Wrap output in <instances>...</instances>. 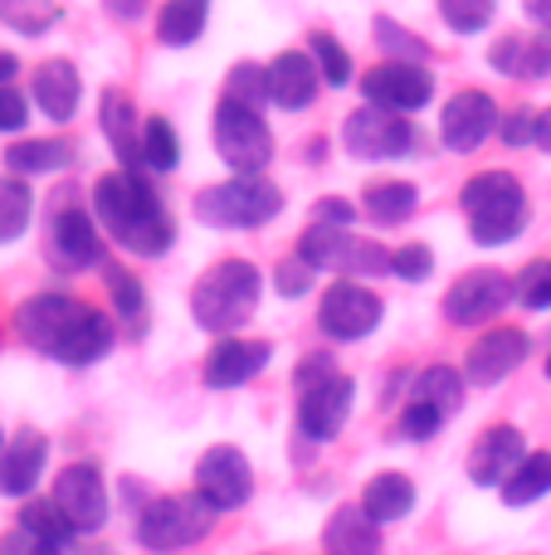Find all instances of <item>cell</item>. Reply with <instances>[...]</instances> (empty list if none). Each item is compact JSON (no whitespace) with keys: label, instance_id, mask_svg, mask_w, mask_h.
I'll use <instances>...</instances> for the list:
<instances>
[{"label":"cell","instance_id":"6da1fadb","mask_svg":"<svg viewBox=\"0 0 551 555\" xmlns=\"http://www.w3.org/2000/svg\"><path fill=\"white\" fill-rule=\"evenodd\" d=\"M15 332L25 346L54 356L59 365H93V361H103L117 341L113 317H103L98 307L78 302V297H64V293H39V297H29V302H20Z\"/></svg>","mask_w":551,"mask_h":555},{"label":"cell","instance_id":"7a4b0ae2","mask_svg":"<svg viewBox=\"0 0 551 555\" xmlns=\"http://www.w3.org/2000/svg\"><path fill=\"white\" fill-rule=\"evenodd\" d=\"M93 210L103 220V230L127 254H137V259H156L176 240V224L166 215V205L156 201V191L137 171H107L93 191Z\"/></svg>","mask_w":551,"mask_h":555},{"label":"cell","instance_id":"3957f363","mask_svg":"<svg viewBox=\"0 0 551 555\" xmlns=\"http://www.w3.org/2000/svg\"><path fill=\"white\" fill-rule=\"evenodd\" d=\"M259 287L264 283H259V269H254V263L225 259V263H215L201 283H195L191 317L205 326V332L230 336L254 317V307H259Z\"/></svg>","mask_w":551,"mask_h":555},{"label":"cell","instance_id":"277c9868","mask_svg":"<svg viewBox=\"0 0 551 555\" xmlns=\"http://www.w3.org/2000/svg\"><path fill=\"white\" fill-rule=\"evenodd\" d=\"M464 215H469V234H474L484 249L517 240L527 224V195L517 185V176L508 171H478L464 185Z\"/></svg>","mask_w":551,"mask_h":555},{"label":"cell","instance_id":"5b68a950","mask_svg":"<svg viewBox=\"0 0 551 555\" xmlns=\"http://www.w3.org/2000/svg\"><path fill=\"white\" fill-rule=\"evenodd\" d=\"M215 517L220 512L201 498V492H171V498H152L142 512H137V541L156 555L185 551L195 541L210 537Z\"/></svg>","mask_w":551,"mask_h":555},{"label":"cell","instance_id":"8992f818","mask_svg":"<svg viewBox=\"0 0 551 555\" xmlns=\"http://www.w3.org/2000/svg\"><path fill=\"white\" fill-rule=\"evenodd\" d=\"M279 210H283L279 185L259 181V176H234V181L195 195V215L205 224H215V230H259Z\"/></svg>","mask_w":551,"mask_h":555},{"label":"cell","instance_id":"52a82bcc","mask_svg":"<svg viewBox=\"0 0 551 555\" xmlns=\"http://www.w3.org/2000/svg\"><path fill=\"white\" fill-rule=\"evenodd\" d=\"M215 152H220L240 176H259L264 166L273 162V137L249 103L225 98V103L215 107Z\"/></svg>","mask_w":551,"mask_h":555},{"label":"cell","instance_id":"ba28073f","mask_svg":"<svg viewBox=\"0 0 551 555\" xmlns=\"http://www.w3.org/2000/svg\"><path fill=\"white\" fill-rule=\"evenodd\" d=\"M298 259L308 263V269L390 273V259H396V254L371 244V240H357V234H347V230H332V224L312 220V230H303V240H298Z\"/></svg>","mask_w":551,"mask_h":555},{"label":"cell","instance_id":"9c48e42d","mask_svg":"<svg viewBox=\"0 0 551 555\" xmlns=\"http://www.w3.org/2000/svg\"><path fill=\"white\" fill-rule=\"evenodd\" d=\"M195 492L210 502L215 512H240L254 498V468L234 443H215L195 463Z\"/></svg>","mask_w":551,"mask_h":555},{"label":"cell","instance_id":"30bf717a","mask_svg":"<svg viewBox=\"0 0 551 555\" xmlns=\"http://www.w3.org/2000/svg\"><path fill=\"white\" fill-rule=\"evenodd\" d=\"M318 326L332 336V341H361L381 326V297L371 287H361L357 278H342L322 293L318 307Z\"/></svg>","mask_w":551,"mask_h":555},{"label":"cell","instance_id":"8fae6325","mask_svg":"<svg viewBox=\"0 0 551 555\" xmlns=\"http://www.w3.org/2000/svg\"><path fill=\"white\" fill-rule=\"evenodd\" d=\"M54 502L78 537H98L107 527V482L98 463H68L54 478Z\"/></svg>","mask_w":551,"mask_h":555},{"label":"cell","instance_id":"7c38bea8","mask_svg":"<svg viewBox=\"0 0 551 555\" xmlns=\"http://www.w3.org/2000/svg\"><path fill=\"white\" fill-rule=\"evenodd\" d=\"M49 259L68 273L93 269V263L103 259V244H98L93 220H88V210L74 201V195H59V201L49 205Z\"/></svg>","mask_w":551,"mask_h":555},{"label":"cell","instance_id":"4fadbf2b","mask_svg":"<svg viewBox=\"0 0 551 555\" xmlns=\"http://www.w3.org/2000/svg\"><path fill=\"white\" fill-rule=\"evenodd\" d=\"M342 142H347L351 156L361 162H386V156H406L415 146V132L400 113H386V107H361L342 122Z\"/></svg>","mask_w":551,"mask_h":555},{"label":"cell","instance_id":"5bb4252c","mask_svg":"<svg viewBox=\"0 0 551 555\" xmlns=\"http://www.w3.org/2000/svg\"><path fill=\"white\" fill-rule=\"evenodd\" d=\"M517 297V287L508 283V273L498 269H474L464 273L454 287L445 293V322L454 326H478V322H494L508 302Z\"/></svg>","mask_w":551,"mask_h":555},{"label":"cell","instance_id":"9a60e30c","mask_svg":"<svg viewBox=\"0 0 551 555\" xmlns=\"http://www.w3.org/2000/svg\"><path fill=\"white\" fill-rule=\"evenodd\" d=\"M351 400H357V385H351L347 375H328V380L298 390V429H303V439L332 443L342 434V424H347Z\"/></svg>","mask_w":551,"mask_h":555},{"label":"cell","instance_id":"2e32d148","mask_svg":"<svg viewBox=\"0 0 551 555\" xmlns=\"http://www.w3.org/2000/svg\"><path fill=\"white\" fill-rule=\"evenodd\" d=\"M361 93L371 98V107H386V113H415V107L430 103L435 78H430L425 64L390 59V64H376L367 78H361Z\"/></svg>","mask_w":551,"mask_h":555},{"label":"cell","instance_id":"e0dca14e","mask_svg":"<svg viewBox=\"0 0 551 555\" xmlns=\"http://www.w3.org/2000/svg\"><path fill=\"white\" fill-rule=\"evenodd\" d=\"M523 459H527L523 429H513V424H494V429H484L474 439V449H469V478H474L478 488H503Z\"/></svg>","mask_w":551,"mask_h":555},{"label":"cell","instance_id":"ac0fdd59","mask_svg":"<svg viewBox=\"0 0 551 555\" xmlns=\"http://www.w3.org/2000/svg\"><path fill=\"white\" fill-rule=\"evenodd\" d=\"M527 361V332L517 326H498V332H484L474 346H469L464 361V380L469 385H498Z\"/></svg>","mask_w":551,"mask_h":555},{"label":"cell","instance_id":"d6986e66","mask_svg":"<svg viewBox=\"0 0 551 555\" xmlns=\"http://www.w3.org/2000/svg\"><path fill=\"white\" fill-rule=\"evenodd\" d=\"M494 122H498V103L488 93H478V88H469V93L449 98L439 132H445L449 152H474V146H484V137L494 132Z\"/></svg>","mask_w":551,"mask_h":555},{"label":"cell","instance_id":"ffe728a7","mask_svg":"<svg viewBox=\"0 0 551 555\" xmlns=\"http://www.w3.org/2000/svg\"><path fill=\"white\" fill-rule=\"evenodd\" d=\"M269 341H244V336H225L215 341V351L205 356V385L210 390H234V385H249L254 375L269 365Z\"/></svg>","mask_w":551,"mask_h":555},{"label":"cell","instance_id":"44dd1931","mask_svg":"<svg viewBox=\"0 0 551 555\" xmlns=\"http://www.w3.org/2000/svg\"><path fill=\"white\" fill-rule=\"evenodd\" d=\"M44 463H49V439L39 429H20L0 453V492L5 498H29L39 488V478H44Z\"/></svg>","mask_w":551,"mask_h":555},{"label":"cell","instance_id":"7402d4cb","mask_svg":"<svg viewBox=\"0 0 551 555\" xmlns=\"http://www.w3.org/2000/svg\"><path fill=\"white\" fill-rule=\"evenodd\" d=\"M312 93H318V64H312V54L283 49V54L269 64V103L298 113V107L312 103Z\"/></svg>","mask_w":551,"mask_h":555},{"label":"cell","instance_id":"603a6c76","mask_svg":"<svg viewBox=\"0 0 551 555\" xmlns=\"http://www.w3.org/2000/svg\"><path fill=\"white\" fill-rule=\"evenodd\" d=\"M35 103L44 117H54V122H68V117L78 113V93H84V83H78V68L68 64V59H49V64L35 68Z\"/></svg>","mask_w":551,"mask_h":555},{"label":"cell","instance_id":"cb8c5ba5","mask_svg":"<svg viewBox=\"0 0 551 555\" xmlns=\"http://www.w3.org/2000/svg\"><path fill=\"white\" fill-rule=\"evenodd\" d=\"M322 546H328V555H376L381 551V521H371L361 502L357 507H337L328 517Z\"/></svg>","mask_w":551,"mask_h":555},{"label":"cell","instance_id":"d4e9b609","mask_svg":"<svg viewBox=\"0 0 551 555\" xmlns=\"http://www.w3.org/2000/svg\"><path fill=\"white\" fill-rule=\"evenodd\" d=\"M361 507L371 521L390 527V521H406L415 512V482L406 473H376V478L361 488Z\"/></svg>","mask_w":551,"mask_h":555},{"label":"cell","instance_id":"484cf974","mask_svg":"<svg viewBox=\"0 0 551 555\" xmlns=\"http://www.w3.org/2000/svg\"><path fill=\"white\" fill-rule=\"evenodd\" d=\"M494 68L498 74H513V78H551V35H508L494 44Z\"/></svg>","mask_w":551,"mask_h":555},{"label":"cell","instance_id":"4316f807","mask_svg":"<svg viewBox=\"0 0 551 555\" xmlns=\"http://www.w3.org/2000/svg\"><path fill=\"white\" fill-rule=\"evenodd\" d=\"M103 132L113 142V152L123 156L127 166H142V137H137V113H132V98L107 88L103 93Z\"/></svg>","mask_w":551,"mask_h":555},{"label":"cell","instance_id":"83f0119b","mask_svg":"<svg viewBox=\"0 0 551 555\" xmlns=\"http://www.w3.org/2000/svg\"><path fill=\"white\" fill-rule=\"evenodd\" d=\"M15 527H25L29 537H39L44 546H59V551H74V541H78V531L68 527V517L59 512L54 498H29L25 507H20Z\"/></svg>","mask_w":551,"mask_h":555},{"label":"cell","instance_id":"f1b7e54d","mask_svg":"<svg viewBox=\"0 0 551 555\" xmlns=\"http://www.w3.org/2000/svg\"><path fill=\"white\" fill-rule=\"evenodd\" d=\"M205 15H210V0H166L162 15H156V39L171 49L195 44L205 29Z\"/></svg>","mask_w":551,"mask_h":555},{"label":"cell","instance_id":"f546056e","mask_svg":"<svg viewBox=\"0 0 551 555\" xmlns=\"http://www.w3.org/2000/svg\"><path fill=\"white\" fill-rule=\"evenodd\" d=\"M551 492V453H527L513 468V478L503 482V502L508 507H533Z\"/></svg>","mask_w":551,"mask_h":555},{"label":"cell","instance_id":"4dcf8cb0","mask_svg":"<svg viewBox=\"0 0 551 555\" xmlns=\"http://www.w3.org/2000/svg\"><path fill=\"white\" fill-rule=\"evenodd\" d=\"M74 162V146L59 142V137H49V142H20L5 152V166L15 176H44V171H64V166Z\"/></svg>","mask_w":551,"mask_h":555},{"label":"cell","instance_id":"1f68e13d","mask_svg":"<svg viewBox=\"0 0 551 555\" xmlns=\"http://www.w3.org/2000/svg\"><path fill=\"white\" fill-rule=\"evenodd\" d=\"M464 390H469V380H464V371H454V365H430V371H420V380H415V400L435 404V410H445V414H454L459 404H464Z\"/></svg>","mask_w":551,"mask_h":555},{"label":"cell","instance_id":"d6a6232c","mask_svg":"<svg viewBox=\"0 0 551 555\" xmlns=\"http://www.w3.org/2000/svg\"><path fill=\"white\" fill-rule=\"evenodd\" d=\"M29 215H35V195L20 176H0V244H15L29 230Z\"/></svg>","mask_w":551,"mask_h":555},{"label":"cell","instance_id":"836d02e7","mask_svg":"<svg viewBox=\"0 0 551 555\" xmlns=\"http://www.w3.org/2000/svg\"><path fill=\"white\" fill-rule=\"evenodd\" d=\"M415 201H420V191L410 181H376V185H367V215L376 224L406 220V215L415 210Z\"/></svg>","mask_w":551,"mask_h":555},{"label":"cell","instance_id":"e575fe53","mask_svg":"<svg viewBox=\"0 0 551 555\" xmlns=\"http://www.w3.org/2000/svg\"><path fill=\"white\" fill-rule=\"evenodd\" d=\"M107 293H113V307H117V322L127 326L132 336L146 332V293L127 269H113L107 273Z\"/></svg>","mask_w":551,"mask_h":555},{"label":"cell","instance_id":"d590c367","mask_svg":"<svg viewBox=\"0 0 551 555\" xmlns=\"http://www.w3.org/2000/svg\"><path fill=\"white\" fill-rule=\"evenodd\" d=\"M0 25L15 35H44L59 25V0H0Z\"/></svg>","mask_w":551,"mask_h":555},{"label":"cell","instance_id":"8d00e7d4","mask_svg":"<svg viewBox=\"0 0 551 555\" xmlns=\"http://www.w3.org/2000/svg\"><path fill=\"white\" fill-rule=\"evenodd\" d=\"M176 162H181L176 127L166 122V117H152V122L142 127V166H152V171H171Z\"/></svg>","mask_w":551,"mask_h":555},{"label":"cell","instance_id":"74e56055","mask_svg":"<svg viewBox=\"0 0 551 555\" xmlns=\"http://www.w3.org/2000/svg\"><path fill=\"white\" fill-rule=\"evenodd\" d=\"M494 10H498V0H439L445 25L459 29V35H478V29H488L494 25Z\"/></svg>","mask_w":551,"mask_h":555},{"label":"cell","instance_id":"f35d334b","mask_svg":"<svg viewBox=\"0 0 551 555\" xmlns=\"http://www.w3.org/2000/svg\"><path fill=\"white\" fill-rule=\"evenodd\" d=\"M371 29H376V44L386 49L390 59H406V64H420V59L430 54L425 39H415L406 25H396V20H386V15H376V25H371Z\"/></svg>","mask_w":551,"mask_h":555},{"label":"cell","instance_id":"ab89813d","mask_svg":"<svg viewBox=\"0 0 551 555\" xmlns=\"http://www.w3.org/2000/svg\"><path fill=\"white\" fill-rule=\"evenodd\" d=\"M312 64H318V74L328 78L332 88H342V83L351 78V59H347V49H342L332 35H312Z\"/></svg>","mask_w":551,"mask_h":555},{"label":"cell","instance_id":"60d3db41","mask_svg":"<svg viewBox=\"0 0 551 555\" xmlns=\"http://www.w3.org/2000/svg\"><path fill=\"white\" fill-rule=\"evenodd\" d=\"M517 302L533 307V312H547L551 307V263H527L523 278H517Z\"/></svg>","mask_w":551,"mask_h":555},{"label":"cell","instance_id":"b9f144b4","mask_svg":"<svg viewBox=\"0 0 551 555\" xmlns=\"http://www.w3.org/2000/svg\"><path fill=\"white\" fill-rule=\"evenodd\" d=\"M445 420H449L445 410H435V404H425V400H410L406 414H400V434H406V439H435V434L445 429Z\"/></svg>","mask_w":551,"mask_h":555},{"label":"cell","instance_id":"7bdbcfd3","mask_svg":"<svg viewBox=\"0 0 551 555\" xmlns=\"http://www.w3.org/2000/svg\"><path fill=\"white\" fill-rule=\"evenodd\" d=\"M230 98H240V103H264L269 98V68L259 64H234L230 68Z\"/></svg>","mask_w":551,"mask_h":555},{"label":"cell","instance_id":"ee69618b","mask_svg":"<svg viewBox=\"0 0 551 555\" xmlns=\"http://www.w3.org/2000/svg\"><path fill=\"white\" fill-rule=\"evenodd\" d=\"M430 269H435V254H430L425 244H406V249H396V259H390V273L406 278V283L430 278Z\"/></svg>","mask_w":551,"mask_h":555},{"label":"cell","instance_id":"f6af8a7d","mask_svg":"<svg viewBox=\"0 0 551 555\" xmlns=\"http://www.w3.org/2000/svg\"><path fill=\"white\" fill-rule=\"evenodd\" d=\"M312 273H318V269H308L303 259H289V263H279V269H273V287H279L283 297H303L312 287Z\"/></svg>","mask_w":551,"mask_h":555},{"label":"cell","instance_id":"bcb514c9","mask_svg":"<svg viewBox=\"0 0 551 555\" xmlns=\"http://www.w3.org/2000/svg\"><path fill=\"white\" fill-rule=\"evenodd\" d=\"M29 122V103L15 88H0V132H20Z\"/></svg>","mask_w":551,"mask_h":555},{"label":"cell","instance_id":"7dc6e473","mask_svg":"<svg viewBox=\"0 0 551 555\" xmlns=\"http://www.w3.org/2000/svg\"><path fill=\"white\" fill-rule=\"evenodd\" d=\"M0 555H68V551L44 546V541H39V537H29L25 527H15L5 541H0Z\"/></svg>","mask_w":551,"mask_h":555},{"label":"cell","instance_id":"c3c4849f","mask_svg":"<svg viewBox=\"0 0 551 555\" xmlns=\"http://www.w3.org/2000/svg\"><path fill=\"white\" fill-rule=\"evenodd\" d=\"M503 142H508V146L537 142V113H533V107H523V113L508 117V122H503Z\"/></svg>","mask_w":551,"mask_h":555},{"label":"cell","instance_id":"681fc988","mask_svg":"<svg viewBox=\"0 0 551 555\" xmlns=\"http://www.w3.org/2000/svg\"><path fill=\"white\" fill-rule=\"evenodd\" d=\"M328 375H337V365H332V356H328V351L303 356V361H298V390H308V385L328 380Z\"/></svg>","mask_w":551,"mask_h":555},{"label":"cell","instance_id":"f907efd6","mask_svg":"<svg viewBox=\"0 0 551 555\" xmlns=\"http://www.w3.org/2000/svg\"><path fill=\"white\" fill-rule=\"evenodd\" d=\"M318 224H332V230H351L357 224V205H347V201H318Z\"/></svg>","mask_w":551,"mask_h":555},{"label":"cell","instance_id":"816d5d0a","mask_svg":"<svg viewBox=\"0 0 551 555\" xmlns=\"http://www.w3.org/2000/svg\"><path fill=\"white\" fill-rule=\"evenodd\" d=\"M103 10L113 20H142L146 15V0H103Z\"/></svg>","mask_w":551,"mask_h":555},{"label":"cell","instance_id":"f5cc1de1","mask_svg":"<svg viewBox=\"0 0 551 555\" xmlns=\"http://www.w3.org/2000/svg\"><path fill=\"white\" fill-rule=\"evenodd\" d=\"M523 5H527V15H533L537 25L551 29V0H523Z\"/></svg>","mask_w":551,"mask_h":555},{"label":"cell","instance_id":"db71d44e","mask_svg":"<svg viewBox=\"0 0 551 555\" xmlns=\"http://www.w3.org/2000/svg\"><path fill=\"white\" fill-rule=\"evenodd\" d=\"M15 74H20V59L15 54H0V88L15 83Z\"/></svg>","mask_w":551,"mask_h":555},{"label":"cell","instance_id":"11a10c76","mask_svg":"<svg viewBox=\"0 0 551 555\" xmlns=\"http://www.w3.org/2000/svg\"><path fill=\"white\" fill-rule=\"evenodd\" d=\"M537 146H547L551 152V107L547 113H537Z\"/></svg>","mask_w":551,"mask_h":555},{"label":"cell","instance_id":"9f6ffc18","mask_svg":"<svg viewBox=\"0 0 551 555\" xmlns=\"http://www.w3.org/2000/svg\"><path fill=\"white\" fill-rule=\"evenodd\" d=\"M68 555H113L107 546H78V551H68Z\"/></svg>","mask_w":551,"mask_h":555},{"label":"cell","instance_id":"6f0895ef","mask_svg":"<svg viewBox=\"0 0 551 555\" xmlns=\"http://www.w3.org/2000/svg\"><path fill=\"white\" fill-rule=\"evenodd\" d=\"M5 443H10V439H5V434H0V453H5Z\"/></svg>","mask_w":551,"mask_h":555},{"label":"cell","instance_id":"680465c9","mask_svg":"<svg viewBox=\"0 0 551 555\" xmlns=\"http://www.w3.org/2000/svg\"><path fill=\"white\" fill-rule=\"evenodd\" d=\"M547 375H551V361H547Z\"/></svg>","mask_w":551,"mask_h":555}]
</instances>
